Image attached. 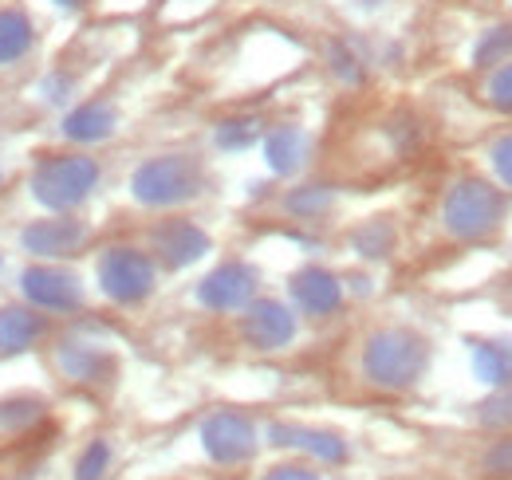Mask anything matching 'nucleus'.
<instances>
[{
    "label": "nucleus",
    "mask_w": 512,
    "mask_h": 480,
    "mask_svg": "<svg viewBox=\"0 0 512 480\" xmlns=\"http://www.w3.org/2000/svg\"><path fill=\"white\" fill-rule=\"evenodd\" d=\"M48 315L32 303H4L0 307V355H28L44 343Z\"/></svg>",
    "instance_id": "15"
},
{
    "label": "nucleus",
    "mask_w": 512,
    "mask_h": 480,
    "mask_svg": "<svg viewBox=\"0 0 512 480\" xmlns=\"http://www.w3.org/2000/svg\"><path fill=\"white\" fill-rule=\"evenodd\" d=\"M0 268H4V260H0Z\"/></svg>",
    "instance_id": "36"
},
{
    "label": "nucleus",
    "mask_w": 512,
    "mask_h": 480,
    "mask_svg": "<svg viewBox=\"0 0 512 480\" xmlns=\"http://www.w3.org/2000/svg\"><path fill=\"white\" fill-rule=\"evenodd\" d=\"M260 146H264V162H268V170H272L276 178L300 174V170L308 166V158H312V138H308V130H304V126H292V122H280V126L264 130Z\"/></svg>",
    "instance_id": "14"
},
{
    "label": "nucleus",
    "mask_w": 512,
    "mask_h": 480,
    "mask_svg": "<svg viewBox=\"0 0 512 480\" xmlns=\"http://www.w3.org/2000/svg\"><path fill=\"white\" fill-rule=\"evenodd\" d=\"M260 292V276H256L253 264L245 260H225L217 264L201 284H197V303L205 311H217V315H229V311H245Z\"/></svg>",
    "instance_id": "9"
},
{
    "label": "nucleus",
    "mask_w": 512,
    "mask_h": 480,
    "mask_svg": "<svg viewBox=\"0 0 512 480\" xmlns=\"http://www.w3.org/2000/svg\"><path fill=\"white\" fill-rule=\"evenodd\" d=\"M512 60V24H497L489 32H481V40L473 44V67H497V63Z\"/></svg>",
    "instance_id": "23"
},
{
    "label": "nucleus",
    "mask_w": 512,
    "mask_h": 480,
    "mask_svg": "<svg viewBox=\"0 0 512 480\" xmlns=\"http://www.w3.org/2000/svg\"><path fill=\"white\" fill-rule=\"evenodd\" d=\"M107 469H111V445L107 441H91L75 461V480H103Z\"/></svg>",
    "instance_id": "27"
},
{
    "label": "nucleus",
    "mask_w": 512,
    "mask_h": 480,
    "mask_svg": "<svg viewBox=\"0 0 512 480\" xmlns=\"http://www.w3.org/2000/svg\"><path fill=\"white\" fill-rule=\"evenodd\" d=\"M323 60H327V71L343 83V87H359L371 71V56L363 52V44L355 36H331L327 48H323Z\"/></svg>",
    "instance_id": "19"
},
{
    "label": "nucleus",
    "mask_w": 512,
    "mask_h": 480,
    "mask_svg": "<svg viewBox=\"0 0 512 480\" xmlns=\"http://www.w3.org/2000/svg\"><path fill=\"white\" fill-rule=\"evenodd\" d=\"M40 44V28L36 16L24 4H0V67H16L24 63Z\"/></svg>",
    "instance_id": "16"
},
{
    "label": "nucleus",
    "mask_w": 512,
    "mask_h": 480,
    "mask_svg": "<svg viewBox=\"0 0 512 480\" xmlns=\"http://www.w3.org/2000/svg\"><path fill=\"white\" fill-rule=\"evenodd\" d=\"M44 414H48V406L40 398H12V402L0 406V429L4 433H24L36 421H44Z\"/></svg>",
    "instance_id": "24"
},
{
    "label": "nucleus",
    "mask_w": 512,
    "mask_h": 480,
    "mask_svg": "<svg viewBox=\"0 0 512 480\" xmlns=\"http://www.w3.org/2000/svg\"><path fill=\"white\" fill-rule=\"evenodd\" d=\"M52 362H56L60 378L79 386V390H107L119 374V362L103 343H91V339H79V335L60 339L52 347Z\"/></svg>",
    "instance_id": "7"
},
{
    "label": "nucleus",
    "mask_w": 512,
    "mask_h": 480,
    "mask_svg": "<svg viewBox=\"0 0 512 480\" xmlns=\"http://www.w3.org/2000/svg\"><path fill=\"white\" fill-rule=\"evenodd\" d=\"M477 421L485 429H501V433H512V386H501L481 410H477Z\"/></svg>",
    "instance_id": "26"
},
{
    "label": "nucleus",
    "mask_w": 512,
    "mask_h": 480,
    "mask_svg": "<svg viewBox=\"0 0 512 480\" xmlns=\"http://www.w3.org/2000/svg\"><path fill=\"white\" fill-rule=\"evenodd\" d=\"M205 193V166L193 154H158L130 174V197L146 209H178Z\"/></svg>",
    "instance_id": "3"
},
{
    "label": "nucleus",
    "mask_w": 512,
    "mask_h": 480,
    "mask_svg": "<svg viewBox=\"0 0 512 480\" xmlns=\"http://www.w3.org/2000/svg\"><path fill=\"white\" fill-rule=\"evenodd\" d=\"M489 166H493V178L501 181L505 189H512V134H501L489 146Z\"/></svg>",
    "instance_id": "30"
},
{
    "label": "nucleus",
    "mask_w": 512,
    "mask_h": 480,
    "mask_svg": "<svg viewBox=\"0 0 512 480\" xmlns=\"http://www.w3.org/2000/svg\"><path fill=\"white\" fill-rule=\"evenodd\" d=\"M268 437H272V445L304 449V453L320 457L327 465H343V461H347V441H343L339 433H327V429H308V425L276 421V425H268Z\"/></svg>",
    "instance_id": "18"
},
{
    "label": "nucleus",
    "mask_w": 512,
    "mask_h": 480,
    "mask_svg": "<svg viewBox=\"0 0 512 480\" xmlns=\"http://www.w3.org/2000/svg\"><path fill=\"white\" fill-rule=\"evenodd\" d=\"M485 99H489V107H497L501 115H512V60L493 67V75H489V83H485Z\"/></svg>",
    "instance_id": "28"
},
{
    "label": "nucleus",
    "mask_w": 512,
    "mask_h": 480,
    "mask_svg": "<svg viewBox=\"0 0 512 480\" xmlns=\"http://www.w3.org/2000/svg\"><path fill=\"white\" fill-rule=\"evenodd\" d=\"M473 370L489 386H512V343L509 339H485L473 343Z\"/></svg>",
    "instance_id": "20"
},
{
    "label": "nucleus",
    "mask_w": 512,
    "mask_h": 480,
    "mask_svg": "<svg viewBox=\"0 0 512 480\" xmlns=\"http://www.w3.org/2000/svg\"><path fill=\"white\" fill-rule=\"evenodd\" d=\"M52 4H56V8H64V12H83L91 0H52Z\"/></svg>",
    "instance_id": "33"
},
{
    "label": "nucleus",
    "mask_w": 512,
    "mask_h": 480,
    "mask_svg": "<svg viewBox=\"0 0 512 480\" xmlns=\"http://www.w3.org/2000/svg\"><path fill=\"white\" fill-rule=\"evenodd\" d=\"M146 248L150 256L158 260V268H170V272H182V268H193L209 248L213 240L201 225H193L186 217H166L150 229L146 237Z\"/></svg>",
    "instance_id": "10"
},
{
    "label": "nucleus",
    "mask_w": 512,
    "mask_h": 480,
    "mask_svg": "<svg viewBox=\"0 0 512 480\" xmlns=\"http://www.w3.org/2000/svg\"><path fill=\"white\" fill-rule=\"evenodd\" d=\"M331 205H335V189L331 185H296L284 197V209L296 221H320L323 213H331Z\"/></svg>",
    "instance_id": "22"
},
{
    "label": "nucleus",
    "mask_w": 512,
    "mask_h": 480,
    "mask_svg": "<svg viewBox=\"0 0 512 480\" xmlns=\"http://www.w3.org/2000/svg\"><path fill=\"white\" fill-rule=\"evenodd\" d=\"M91 244V225L75 213H52L20 229V248L36 260H71Z\"/></svg>",
    "instance_id": "8"
},
{
    "label": "nucleus",
    "mask_w": 512,
    "mask_h": 480,
    "mask_svg": "<svg viewBox=\"0 0 512 480\" xmlns=\"http://www.w3.org/2000/svg\"><path fill=\"white\" fill-rule=\"evenodd\" d=\"M201 445L217 465H245L256 453V425L233 410L209 414L201 421Z\"/></svg>",
    "instance_id": "12"
},
{
    "label": "nucleus",
    "mask_w": 512,
    "mask_h": 480,
    "mask_svg": "<svg viewBox=\"0 0 512 480\" xmlns=\"http://www.w3.org/2000/svg\"><path fill=\"white\" fill-rule=\"evenodd\" d=\"M60 130L75 146H95V142H107L119 130V111L107 99H87V103H75L67 111Z\"/></svg>",
    "instance_id": "17"
},
{
    "label": "nucleus",
    "mask_w": 512,
    "mask_h": 480,
    "mask_svg": "<svg viewBox=\"0 0 512 480\" xmlns=\"http://www.w3.org/2000/svg\"><path fill=\"white\" fill-rule=\"evenodd\" d=\"M40 95H44L48 103L64 107L67 99L75 95V75H71V71H48V75H44V83H40Z\"/></svg>",
    "instance_id": "31"
},
{
    "label": "nucleus",
    "mask_w": 512,
    "mask_h": 480,
    "mask_svg": "<svg viewBox=\"0 0 512 480\" xmlns=\"http://www.w3.org/2000/svg\"><path fill=\"white\" fill-rule=\"evenodd\" d=\"M351 244H355L359 256L379 260V256H386V252L394 248V229H390L386 221H371V225H363V229L351 237Z\"/></svg>",
    "instance_id": "25"
},
{
    "label": "nucleus",
    "mask_w": 512,
    "mask_h": 480,
    "mask_svg": "<svg viewBox=\"0 0 512 480\" xmlns=\"http://www.w3.org/2000/svg\"><path fill=\"white\" fill-rule=\"evenodd\" d=\"M363 378L379 390H410L430 370V343L414 327H379L363 343Z\"/></svg>",
    "instance_id": "1"
},
{
    "label": "nucleus",
    "mask_w": 512,
    "mask_h": 480,
    "mask_svg": "<svg viewBox=\"0 0 512 480\" xmlns=\"http://www.w3.org/2000/svg\"><path fill=\"white\" fill-rule=\"evenodd\" d=\"M300 331L296 307L280 300H253L241 315V339L253 351H284Z\"/></svg>",
    "instance_id": "11"
},
{
    "label": "nucleus",
    "mask_w": 512,
    "mask_h": 480,
    "mask_svg": "<svg viewBox=\"0 0 512 480\" xmlns=\"http://www.w3.org/2000/svg\"><path fill=\"white\" fill-rule=\"evenodd\" d=\"M20 296L44 315H75L83 307V280L64 264H32L20 272Z\"/></svg>",
    "instance_id": "6"
},
{
    "label": "nucleus",
    "mask_w": 512,
    "mask_h": 480,
    "mask_svg": "<svg viewBox=\"0 0 512 480\" xmlns=\"http://www.w3.org/2000/svg\"><path fill=\"white\" fill-rule=\"evenodd\" d=\"M0 189H4V170H0Z\"/></svg>",
    "instance_id": "35"
},
{
    "label": "nucleus",
    "mask_w": 512,
    "mask_h": 480,
    "mask_svg": "<svg viewBox=\"0 0 512 480\" xmlns=\"http://www.w3.org/2000/svg\"><path fill=\"white\" fill-rule=\"evenodd\" d=\"M103 178V166L91 154L67 150V154H40V162L32 166L28 189L36 197V205H44L48 213H75Z\"/></svg>",
    "instance_id": "2"
},
{
    "label": "nucleus",
    "mask_w": 512,
    "mask_h": 480,
    "mask_svg": "<svg viewBox=\"0 0 512 480\" xmlns=\"http://www.w3.org/2000/svg\"><path fill=\"white\" fill-rule=\"evenodd\" d=\"M260 138H264V126L256 115H233V119L213 126V146L225 150V154H241V150L256 146Z\"/></svg>",
    "instance_id": "21"
},
{
    "label": "nucleus",
    "mask_w": 512,
    "mask_h": 480,
    "mask_svg": "<svg viewBox=\"0 0 512 480\" xmlns=\"http://www.w3.org/2000/svg\"><path fill=\"white\" fill-rule=\"evenodd\" d=\"M288 296H292L296 315H304V319H331V315H339V307L347 300V288H343V280L335 272H327L320 264H308V268H300L292 276Z\"/></svg>",
    "instance_id": "13"
},
{
    "label": "nucleus",
    "mask_w": 512,
    "mask_h": 480,
    "mask_svg": "<svg viewBox=\"0 0 512 480\" xmlns=\"http://www.w3.org/2000/svg\"><path fill=\"white\" fill-rule=\"evenodd\" d=\"M264 480H320V473H312L308 465H280V469H272Z\"/></svg>",
    "instance_id": "32"
},
{
    "label": "nucleus",
    "mask_w": 512,
    "mask_h": 480,
    "mask_svg": "<svg viewBox=\"0 0 512 480\" xmlns=\"http://www.w3.org/2000/svg\"><path fill=\"white\" fill-rule=\"evenodd\" d=\"M481 469L489 480H512V437H501L485 449L481 457Z\"/></svg>",
    "instance_id": "29"
},
{
    "label": "nucleus",
    "mask_w": 512,
    "mask_h": 480,
    "mask_svg": "<svg viewBox=\"0 0 512 480\" xmlns=\"http://www.w3.org/2000/svg\"><path fill=\"white\" fill-rule=\"evenodd\" d=\"M509 201L497 185L481 178H461L442 197V225L453 240H485L505 225Z\"/></svg>",
    "instance_id": "4"
},
{
    "label": "nucleus",
    "mask_w": 512,
    "mask_h": 480,
    "mask_svg": "<svg viewBox=\"0 0 512 480\" xmlns=\"http://www.w3.org/2000/svg\"><path fill=\"white\" fill-rule=\"evenodd\" d=\"M363 4H383V0H363Z\"/></svg>",
    "instance_id": "34"
},
{
    "label": "nucleus",
    "mask_w": 512,
    "mask_h": 480,
    "mask_svg": "<svg viewBox=\"0 0 512 480\" xmlns=\"http://www.w3.org/2000/svg\"><path fill=\"white\" fill-rule=\"evenodd\" d=\"M95 280H99V292L111 303L138 307V303L150 300L154 288H158V260L150 256V248L111 244L95 260Z\"/></svg>",
    "instance_id": "5"
}]
</instances>
